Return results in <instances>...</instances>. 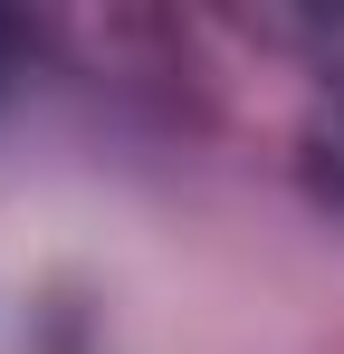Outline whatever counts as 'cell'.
<instances>
[{"label":"cell","mask_w":344,"mask_h":354,"mask_svg":"<svg viewBox=\"0 0 344 354\" xmlns=\"http://www.w3.org/2000/svg\"><path fill=\"white\" fill-rule=\"evenodd\" d=\"M19 67H29V29H19V19H0V96H10V77H19Z\"/></svg>","instance_id":"2"},{"label":"cell","mask_w":344,"mask_h":354,"mask_svg":"<svg viewBox=\"0 0 344 354\" xmlns=\"http://www.w3.org/2000/svg\"><path fill=\"white\" fill-rule=\"evenodd\" d=\"M306 163H316V182H325V201L344 211V77L325 86V106H316V134H306Z\"/></svg>","instance_id":"1"}]
</instances>
